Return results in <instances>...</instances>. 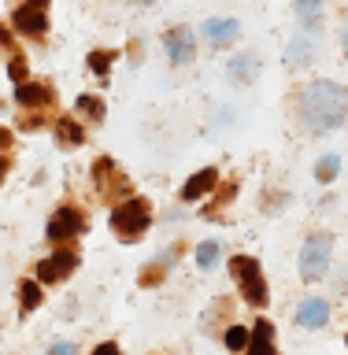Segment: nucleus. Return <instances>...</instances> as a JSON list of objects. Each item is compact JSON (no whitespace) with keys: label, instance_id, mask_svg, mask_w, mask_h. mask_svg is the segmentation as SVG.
Returning <instances> with one entry per match:
<instances>
[{"label":"nucleus","instance_id":"17","mask_svg":"<svg viewBox=\"0 0 348 355\" xmlns=\"http://www.w3.org/2000/svg\"><path fill=\"white\" fill-rule=\"evenodd\" d=\"M56 133H60L63 144H82L85 141V130L78 126L74 119H56Z\"/></svg>","mask_w":348,"mask_h":355},{"label":"nucleus","instance_id":"21","mask_svg":"<svg viewBox=\"0 0 348 355\" xmlns=\"http://www.w3.org/2000/svg\"><path fill=\"white\" fill-rule=\"evenodd\" d=\"M249 337H252V333L245 329V326H230L222 340H226V348H230V352H241V348H249Z\"/></svg>","mask_w":348,"mask_h":355},{"label":"nucleus","instance_id":"6","mask_svg":"<svg viewBox=\"0 0 348 355\" xmlns=\"http://www.w3.org/2000/svg\"><path fill=\"white\" fill-rule=\"evenodd\" d=\"M82 226H85V218L78 215L74 207H56V215H52V222H49V241L56 244V241L78 237V233H82Z\"/></svg>","mask_w":348,"mask_h":355},{"label":"nucleus","instance_id":"9","mask_svg":"<svg viewBox=\"0 0 348 355\" xmlns=\"http://www.w3.org/2000/svg\"><path fill=\"white\" fill-rule=\"evenodd\" d=\"M11 22H15L19 33H30V37H41V33L49 30V15H44V8H30V4H22L15 15H11Z\"/></svg>","mask_w":348,"mask_h":355},{"label":"nucleus","instance_id":"23","mask_svg":"<svg viewBox=\"0 0 348 355\" xmlns=\"http://www.w3.org/2000/svg\"><path fill=\"white\" fill-rule=\"evenodd\" d=\"M89 67H93L97 74H108V67H111V55H108V52H93V55H89Z\"/></svg>","mask_w":348,"mask_h":355},{"label":"nucleus","instance_id":"2","mask_svg":"<svg viewBox=\"0 0 348 355\" xmlns=\"http://www.w3.org/2000/svg\"><path fill=\"white\" fill-rule=\"evenodd\" d=\"M152 222V211H149V200H126L111 211V230L119 233L122 241H138Z\"/></svg>","mask_w":348,"mask_h":355},{"label":"nucleus","instance_id":"31","mask_svg":"<svg viewBox=\"0 0 348 355\" xmlns=\"http://www.w3.org/2000/svg\"><path fill=\"white\" fill-rule=\"evenodd\" d=\"M126 4H152V0H126Z\"/></svg>","mask_w":348,"mask_h":355},{"label":"nucleus","instance_id":"18","mask_svg":"<svg viewBox=\"0 0 348 355\" xmlns=\"http://www.w3.org/2000/svg\"><path fill=\"white\" fill-rule=\"evenodd\" d=\"M74 111H78V115H85V119H93V122H100V119H104V100H100V96H78Z\"/></svg>","mask_w":348,"mask_h":355},{"label":"nucleus","instance_id":"1","mask_svg":"<svg viewBox=\"0 0 348 355\" xmlns=\"http://www.w3.org/2000/svg\"><path fill=\"white\" fill-rule=\"evenodd\" d=\"M300 126L311 133H330L348 119V89L338 82H311L297 100Z\"/></svg>","mask_w":348,"mask_h":355},{"label":"nucleus","instance_id":"33","mask_svg":"<svg viewBox=\"0 0 348 355\" xmlns=\"http://www.w3.org/2000/svg\"><path fill=\"white\" fill-rule=\"evenodd\" d=\"M345 52H348V30H345Z\"/></svg>","mask_w":348,"mask_h":355},{"label":"nucleus","instance_id":"16","mask_svg":"<svg viewBox=\"0 0 348 355\" xmlns=\"http://www.w3.org/2000/svg\"><path fill=\"white\" fill-rule=\"evenodd\" d=\"M297 15H300V22L308 26V33H319V22H322V0H297Z\"/></svg>","mask_w":348,"mask_h":355},{"label":"nucleus","instance_id":"3","mask_svg":"<svg viewBox=\"0 0 348 355\" xmlns=\"http://www.w3.org/2000/svg\"><path fill=\"white\" fill-rule=\"evenodd\" d=\"M330 255H333V237H326V233L308 237L304 252H300V277L304 282H319L330 270Z\"/></svg>","mask_w":348,"mask_h":355},{"label":"nucleus","instance_id":"10","mask_svg":"<svg viewBox=\"0 0 348 355\" xmlns=\"http://www.w3.org/2000/svg\"><path fill=\"white\" fill-rule=\"evenodd\" d=\"M326 318H330V307H326V300H322V296H308L304 304L297 307V322H300L304 329L326 326Z\"/></svg>","mask_w":348,"mask_h":355},{"label":"nucleus","instance_id":"22","mask_svg":"<svg viewBox=\"0 0 348 355\" xmlns=\"http://www.w3.org/2000/svg\"><path fill=\"white\" fill-rule=\"evenodd\" d=\"M197 263L204 266V270H211V266L219 263V244H215V241H204V244H200V248H197Z\"/></svg>","mask_w":348,"mask_h":355},{"label":"nucleus","instance_id":"30","mask_svg":"<svg viewBox=\"0 0 348 355\" xmlns=\"http://www.w3.org/2000/svg\"><path fill=\"white\" fill-rule=\"evenodd\" d=\"M30 8H49V0H26Z\"/></svg>","mask_w":348,"mask_h":355},{"label":"nucleus","instance_id":"25","mask_svg":"<svg viewBox=\"0 0 348 355\" xmlns=\"http://www.w3.org/2000/svg\"><path fill=\"white\" fill-rule=\"evenodd\" d=\"M49 355H74V344L71 340H60V344H52Z\"/></svg>","mask_w":348,"mask_h":355},{"label":"nucleus","instance_id":"26","mask_svg":"<svg viewBox=\"0 0 348 355\" xmlns=\"http://www.w3.org/2000/svg\"><path fill=\"white\" fill-rule=\"evenodd\" d=\"M156 282H163V266H156V270L141 274V285H156Z\"/></svg>","mask_w":348,"mask_h":355},{"label":"nucleus","instance_id":"27","mask_svg":"<svg viewBox=\"0 0 348 355\" xmlns=\"http://www.w3.org/2000/svg\"><path fill=\"white\" fill-rule=\"evenodd\" d=\"M93 355H119V348H115V344H100Z\"/></svg>","mask_w":348,"mask_h":355},{"label":"nucleus","instance_id":"15","mask_svg":"<svg viewBox=\"0 0 348 355\" xmlns=\"http://www.w3.org/2000/svg\"><path fill=\"white\" fill-rule=\"evenodd\" d=\"M256 74H260V60H256L252 52H245V55H238V60L230 63V78L241 82V85H252Z\"/></svg>","mask_w":348,"mask_h":355},{"label":"nucleus","instance_id":"28","mask_svg":"<svg viewBox=\"0 0 348 355\" xmlns=\"http://www.w3.org/2000/svg\"><path fill=\"white\" fill-rule=\"evenodd\" d=\"M8 144H11V133H8V130H0V148H8Z\"/></svg>","mask_w":348,"mask_h":355},{"label":"nucleus","instance_id":"29","mask_svg":"<svg viewBox=\"0 0 348 355\" xmlns=\"http://www.w3.org/2000/svg\"><path fill=\"white\" fill-rule=\"evenodd\" d=\"M4 174H8V159L0 155V182H4Z\"/></svg>","mask_w":348,"mask_h":355},{"label":"nucleus","instance_id":"12","mask_svg":"<svg viewBox=\"0 0 348 355\" xmlns=\"http://www.w3.org/2000/svg\"><path fill=\"white\" fill-rule=\"evenodd\" d=\"M15 100H19L22 107H49L52 104V89L41 85V82H19Z\"/></svg>","mask_w":348,"mask_h":355},{"label":"nucleus","instance_id":"13","mask_svg":"<svg viewBox=\"0 0 348 355\" xmlns=\"http://www.w3.org/2000/svg\"><path fill=\"white\" fill-rule=\"evenodd\" d=\"M215 182H219V171H215V166H204V171H197V174L185 182L182 200H200L204 193H211V189H215Z\"/></svg>","mask_w":348,"mask_h":355},{"label":"nucleus","instance_id":"32","mask_svg":"<svg viewBox=\"0 0 348 355\" xmlns=\"http://www.w3.org/2000/svg\"><path fill=\"white\" fill-rule=\"evenodd\" d=\"M4 41H8V37H4V26H0V44H4Z\"/></svg>","mask_w":348,"mask_h":355},{"label":"nucleus","instance_id":"20","mask_svg":"<svg viewBox=\"0 0 348 355\" xmlns=\"http://www.w3.org/2000/svg\"><path fill=\"white\" fill-rule=\"evenodd\" d=\"M19 300H22V311H33L41 304V285L38 282H22L19 285Z\"/></svg>","mask_w":348,"mask_h":355},{"label":"nucleus","instance_id":"14","mask_svg":"<svg viewBox=\"0 0 348 355\" xmlns=\"http://www.w3.org/2000/svg\"><path fill=\"white\" fill-rule=\"evenodd\" d=\"M274 326L267 318H260L252 326V337H249V355H274Z\"/></svg>","mask_w":348,"mask_h":355},{"label":"nucleus","instance_id":"19","mask_svg":"<svg viewBox=\"0 0 348 355\" xmlns=\"http://www.w3.org/2000/svg\"><path fill=\"white\" fill-rule=\"evenodd\" d=\"M338 171H341V159H338V155H322V159L315 163V178H319V182H333V178H338Z\"/></svg>","mask_w":348,"mask_h":355},{"label":"nucleus","instance_id":"11","mask_svg":"<svg viewBox=\"0 0 348 355\" xmlns=\"http://www.w3.org/2000/svg\"><path fill=\"white\" fill-rule=\"evenodd\" d=\"M238 33H241L238 19H208V22H204V37L215 44V49H226V44H233V41H238Z\"/></svg>","mask_w":348,"mask_h":355},{"label":"nucleus","instance_id":"8","mask_svg":"<svg viewBox=\"0 0 348 355\" xmlns=\"http://www.w3.org/2000/svg\"><path fill=\"white\" fill-rule=\"evenodd\" d=\"M319 55V41L315 33H300V37H293V44L285 49V63L289 67H311Z\"/></svg>","mask_w":348,"mask_h":355},{"label":"nucleus","instance_id":"5","mask_svg":"<svg viewBox=\"0 0 348 355\" xmlns=\"http://www.w3.org/2000/svg\"><path fill=\"white\" fill-rule=\"evenodd\" d=\"M74 266H78L74 252H56V255H49V259L38 263V277L44 285H56V282H67V277L74 274Z\"/></svg>","mask_w":348,"mask_h":355},{"label":"nucleus","instance_id":"24","mask_svg":"<svg viewBox=\"0 0 348 355\" xmlns=\"http://www.w3.org/2000/svg\"><path fill=\"white\" fill-rule=\"evenodd\" d=\"M8 74H11V82H22V78H26V60H19V55H15V60L8 63Z\"/></svg>","mask_w":348,"mask_h":355},{"label":"nucleus","instance_id":"4","mask_svg":"<svg viewBox=\"0 0 348 355\" xmlns=\"http://www.w3.org/2000/svg\"><path fill=\"white\" fill-rule=\"evenodd\" d=\"M230 270L241 282V296L249 300V304L263 307L267 304V282H263V274H260V263H256L252 255H233Z\"/></svg>","mask_w":348,"mask_h":355},{"label":"nucleus","instance_id":"7","mask_svg":"<svg viewBox=\"0 0 348 355\" xmlns=\"http://www.w3.org/2000/svg\"><path fill=\"white\" fill-rule=\"evenodd\" d=\"M163 49H167V55H171L174 63H189L193 52H197V41H193V33H189L185 26H174V30H167Z\"/></svg>","mask_w":348,"mask_h":355}]
</instances>
